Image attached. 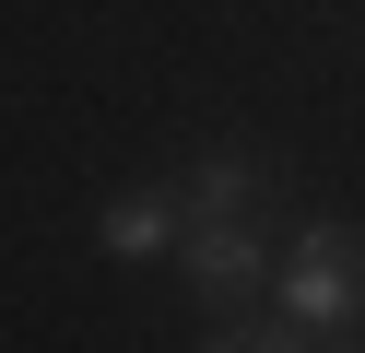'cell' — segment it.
Returning <instances> with one entry per match:
<instances>
[{"label":"cell","instance_id":"obj_3","mask_svg":"<svg viewBox=\"0 0 365 353\" xmlns=\"http://www.w3.org/2000/svg\"><path fill=\"white\" fill-rule=\"evenodd\" d=\"M271 188H283V177H271L259 153H200L189 177H177V200H189V224H247Z\"/></svg>","mask_w":365,"mask_h":353},{"label":"cell","instance_id":"obj_5","mask_svg":"<svg viewBox=\"0 0 365 353\" xmlns=\"http://www.w3.org/2000/svg\"><path fill=\"white\" fill-rule=\"evenodd\" d=\"M200 353H294V342H283V329H212Z\"/></svg>","mask_w":365,"mask_h":353},{"label":"cell","instance_id":"obj_4","mask_svg":"<svg viewBox=\"0 0 365 353\" xmlns=\"http://www.w3.org/2000/svg\"><path fill=\"white\" fill-rule=\"evenodd\" d=\"M177 224H189V200H177V188H118V200L95 212V247H106V259H153Z\"/></svg>","mask_w":365,"mask_h":353},{"label":"cell","instance_id":"obj_1","mask_svg":"<svg viewBox=\"0 0 365 353\" xmlns=\"http://www.w3.org/2000/svg\"><path fill=\"white\" fill-rule=\"evenodd\" d=\"M283 306L318 318V329L365 318V247H354L341 224H307V247H294V271H283Z\"/></svg>","mask_w":365,"mask_h":353},{"label":"cell","instance_id":"obj_2","mask_svg":"<svg viewBox=\"0 0 365 353\" xmlns=\"http://www.w3.org/2000/svg\"><path fill=\"white\" fill-rule=\"evenodd\" d=\"M259 282H271V247H259L247 224H200V235H189V295H200V306H247Z\"/></svg>","mask_w":365,"mask_h":353},{"label":"cell","instance_id":"obj_6","mask_svg":"<svg viewBox=\"0 0 365 353\" xmlns=\"http://www.w3.org/2000/svg\"><path fill=\"white\" fill-rule=\"evenodd\" d=\"M354 353H365V342H354Z\"/></svg>","mask_w":365,"mask_h":353}]
</instances>
